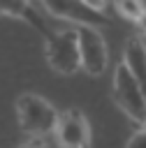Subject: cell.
I'll use <instances>...</instances> for the list:
<instances>
[{
	"mask_svg": "<svg viewBox=\"0 0 146 148\" xmlns=\"http://www.w3.org/2000/svg\"><path fill=\"white\" fill-rule=\"evenodd\" d=\"M16 118L21 132L28 136H46L53 134L58 109L37 92H23L16 97Z\"/></svg>",
	"mask_w": 146,
	"mask_h": 148,
	"instance_id": "cell-1",
	"label": "cell"
},
{
	"mask_svg": "<svg viewBox=\"0 0 146 148\" xmlns=\"http://www.w3.org/2000/svg\"><path fill=\"white\" fill-rule=\"evenodd\" d=\"M44 58L49 67L56 74L72 76L81 69V56H79V39H76V28L58 30L46 37L44 44Z\"/></svg>",
	"mask_w": 146,
	"mask_h": 148,
	"instance_id": "cell-2",
	"label": "cell"
},
{
	"mask_svg": "<svg viewBox=\"0 0 146 148\" xmlns=\"http://www.w3.org/2000/svg\"><path fill=\"white\" fill-rule=\"evenodd\" d=\"M114 99L134 123L146 125V97L125 62H118L114 69Z\"/></svg>",
	"mask_w": 146,
	"mask_h": 148,
	"instance_id": "cell-3",
	"label": "cell"
},
{
	"mask_svg": "<svg viewBox=\"0 0 146 148\" xmlns=\"http://www.w3.org/2000/svg\"><path fill=\"white\" fill-rule=\"evenodd\" d=\"M76 39H79V56H81V69L88 76H100L107 69L109 62V51L107 42L100 35L95 25L79 23L76 25Z\"/></svg>",
	"mask_w": 146,
	"mask_h": 148,
	"instance_id": "cell-4",
	"label": "cell"
},
{
	"mask_svg": "<svg viewBox=\"0 0 146 148\" xmlns=\"http://www.w3.org/2000/svg\"><path fill=\"white\" fill-rule=\"evenodd\" d=\"M53 136H56V143H60L65 148H86V146H90V139H93L88 118L79 109H67V111L58 113Z\"/></svg>",
	"mask_w": 146,
	"mask_h": 148,
	"instance_id": "cell-5",
	"label": "cell"
},
{
	"mask_svg": "<svg viewBox=\"0 0 146 148\" xmlns=\"http://www.w3.org/2000/svg\"><path fill=\"white\" fill-rule=\"evenodd\" d=\"M42 7L53 18H63L72 23H88V25H97V23L109 25V18L102 12L90 9L83 0H42Z\"/></svg>",
	"mask_w": 146,
	"mask_h": 148,
	"instance_id": "cell-6",
	"label": "cell"
},
{
	"mask_svg": "<svg viewBox=\"0 0 146 148\" xmlns=\"http://www.w3.org/2000/svg\"><path fill=\"white\" fill-rule=\"evenodd\" d=\"M0 16H14V18H21L25 23H30L37 32H42L44 37L51 35L49 25L44 23V18L37 14V9L32 7L30 0H0Z\"/></svg>",
	"mask_w": 146,
	"mask_h": 148,
	"instance_id": "cell-7",
	"label": "cell"
},
{
	"mask_svg": "<svg viewBox=\"0 0 146 148\" xmlns=\"http://www.w3.org/2000/svg\"><path fill=\"white\" fill-rule=\"evenodd\" d=\"M123 62L127 65V69L132 72V76L137 79L144 97H146V44L139 37H130L123 51Z\"/></svg>",
	"mask_w": 146,
	"mask_h": 148,
	"instance_id": "cell-8",
	"label": "cell"
},
{
	"mask_svg": "<svg viewBox=\"0 0 146 148\" xmlns=\"http://www.w3.org/2000/svg\"><path fill=\"white\" fill-rule=\"evenodd\" d=\"M116 12L127 18V21H134L141 12H144V2L141 0H116Z\"/></svg>",
	"mask_w": 146,
	"mask_h": 148,
	"instance_id": "cell-9",
	"label": "cell"
},
{
	"mask_svg": "<svg viewBox=\"0 0 146 148\" xmlns=\"http://www.w3.org/2000/svg\"><path fill=\"white\" fill-rule=\"evenodd\" d=\"M127 146H130V148H134V146H137V148L146 146V125H144L139 132H134V134L127 139Z\"/></svg>",
	"mask_w": 146,
	"mask_h": 148,
	"instance_id": "cell-10",
	"label": "cell"
},
{
	"mask_svg": "<svg viewBox=\"0 0 146 148\" xmlns=\"http://www.w3.org/2000/svg\"><path fill=\"white\" fill-rule=\"evenodd\" d=\"M83 2L95 12H104V7H107V0H83Z\"/></svg>",
	"mask_w": 146,
	"mask_h": 148,
	"instance_id": "cell-11",
	"label": "cell"
},
{
	"mask_svg": "<svg viewBox=\"0 0 146 148\" xmlns=\"http://www.w3.org/2000/svg\"><path fill=\"white\" fill-rule=\"evenodd\" d=\"M134 23H137V30H139L141 35H146V9H144V12L134 18Z\"/></svg>",
	"mask_w": 146,
	"mask_h": 148,
	"instance_id": "cell-12",
	"label": "cell"
}]
</instances>
